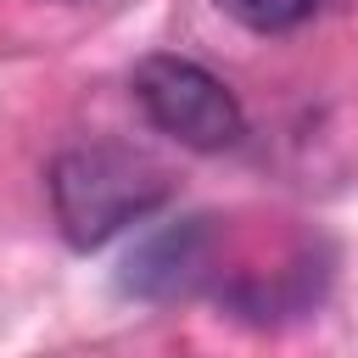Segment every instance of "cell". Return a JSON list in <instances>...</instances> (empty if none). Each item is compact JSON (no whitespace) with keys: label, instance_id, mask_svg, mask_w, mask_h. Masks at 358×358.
<instances>
[{"label":"cell","instance_id":"1","mask_svg":"<svg viewBox=\"0 0 358 358\" xmlns=\"http://www.w3.org/2000/svg\"><path fill=\"white\" fill-rule=\"evenodd\" d=\"M50 213L56 229L73 252H95L106 246L117 229L151 218L168 196H173V173L117 140H90L73 145L50 162Z\"/></svg>","mask_w":358,"mask_h":358},{"label":"cell","instance_id":"2","mask_svg":"<svg viewBox=\"0 0 358 358\" xmlns=\"http://www.w3.org/2000/svg\"><path fill=\"white\" fill-rule=\"evenodd\" d=\"M134 101L168 140L190 151H229L246 134V112L235 90L190 56H168V50L145 56L134 67Z\"/></svg>","mask_w":358,"mask_h":358},{"label":"cell","instance_id":"3","mask_svg":"<svg viewBox=\"0 0 358 358\" xmlns=\"http://www.w3.org/2000/svg\"><path fill=\"white\" fill-rule=\"evenodd\" d=\"M207 268V218H185L168 224L162 235H151L140 252H129L123 263V291L134 296H179L201 280Z\"/></svg>","mask_w":358,"mask_h":358},{"label":"cell","instance_id":"4","mask_svg":"<svg viewBox=\"0 0 358 358\" xmlns=\"http://www.w3.org/2000/svg\"><path fill=\"white\" fill-rule=\"evenodd\" d=\"M213 6L252 34H291L319 11V0H213Z\"/></svg>","mask_w":358,"mask_h":358}]
</instances>
